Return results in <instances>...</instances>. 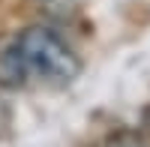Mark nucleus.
<instances>
[{"label":"nucleus","instance_id":"obj_1","mask_svg":"<svg viewBox=\"0 0 150 147\" xmlns=\"http://www.w3.org/2000/svg\"><path fill=\"white\" fill-rule=\"evenodd\" d=\"M15 48L24 60L30 75L54 81V84H69L81 72V60L75 51L48 27H27L18 39Z\"/></svg>","mask_w":150,"mask_h":147},{"label":"nucleus","instance_id":"obj_2","mask_svg":"<svg viewBox=\"0 0 150 147\" xmlns=\"http://www.w3.org/2000/svg\"><path fill=\"white\" fill-rule=\"evenodd\" d=\"M27 66H24V60L18 54V48L15 42H12L3 54H0V81L6 84V87H21L24 81H27Z\"/></svg>","mask_w":150,"mask_h":147}]
</instances>
